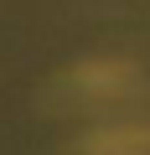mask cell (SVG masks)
Returning a JSON list of instances; mask_svg holds the SVG:
<instances>
[{
    "label": "cell",
    "instance_id": "obj_1",
    "mask_svg": "<svg viewBox=\"0 0 150 155\" xmlns=\"http://www.w3.org/2000/svg\"><path fill=\"white\" fill-rule=\"evenodd\" d=\"M88 150L93 155H150V134L145 129H114V134H93Z\"/></svg>",
    "mask_w": 150,
    "mask_h": 155
}]
</instances>
